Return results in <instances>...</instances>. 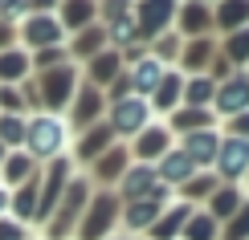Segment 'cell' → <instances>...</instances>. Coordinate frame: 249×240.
<instances>
[{"label":"cell","instance_id":"1","mask_svg":"<svg viewBox=\"0 0 249 240\" xmlns=\"http://www.w3.org/2000/svg\"><path fill=\"white\" fill-rule=\"evenodd\" d=\"M70 147H74V130H70L66 114H49V110L29 114V122H25V151L33 155L41 167L61 159V155H70Z\"/></svg>","mask_w":249,"mask_h":240},{"label":"cell","instance_id":"2","mask_svg":"<svg viewBox=\"0 0 249 240\" xmlns=\"http://www.w3.org/2000/svg\"><path fill=\"white\" fill-rule=\"evenodd\" d=\"M90 195H94V183H90L86 171H78L74 179H70L66 195H61V204L53 208V216L41 224V240H74L78 224H82V212H86V204H90Z\"/></svg>","mask_w":249,"mask_h":240},{"label":"cell","instance_id":"3","mask_svg":"<svg viewBox=\"0 0 249 240\" xmlns=\"http://www.w3.org/2000/svg\"><path fill=\"white\" fill-rule=\"evenodd\" d=\"M119 228H123V200L107 187H94L74 240H110V236H119Z\"/></svg>","mask_w":249,"mask_h":240},{"label":"cell","instance_id":"4","mask_svg":"<svg viewBox=\"0 0 249 240\" xmlns=\"http://www.w3.org/2000/svg\"><path fill=\"white\" fill-rule=\"evenodd\" d=\"M33 78H37V94H41V110L66 114L70 102H74V94H78V86H82V65L66 61V65L45 69V74H33Z\"/></svg>","mask_w":249,"mask_h":240},{"label":"cell","instance_id":"5","mask_svg":"<svg viewBox=\"0 0 249 240\" xmlns=\"http://www.w3.org/2000/svg\"><path fill=\"white\" fill-rule=\"evenodd\" d=\"M176 204V192L168 183H160L151 195H143V200H131V204H123V236H135L139 240V232L147 236L151 232V224L160 220L163 212Z\"/></svg>","mask_w":249,"mask_h":240},{"label":"cell","instance_id":"6","mask_svg":"<svg viewBox=\"0 0 249 240\" xmlns=\"http://www.w3.org/2000/svg\"><path fill=\"white\" fill-rule=\"evenodd\" d=\"M155 114H151V102L139 98V94H127V98H115L107 102V127L115 130L119 143H131L143 127H151Z\"/></svg>","mask_w":249,"mask_h":240},{"label":"cell","instance_id":"7","mask_svg":"<svg viewBox=\"0 0 249 240\" xmlns=\"http://www.w3.org/2000/svg\"><path fill=\"white\" fill-rule=\"evenodd\" d=\"M66 29H61L57 13H25L17 20V45L37 53V49H53V45H66Z\"/></svg>","mask_w":249,"mask_h":240},{"label":"cell","instance_id":"8","mask_svg":"<svg viewBox=\"0 0 249 240\" xmlns=\"http://www.w3.org/2000/svg\"><path fill=\"white\" fill-rule=\"evenodd\" d=\"M176 13H180V0H135L131 16H135V29H139V41L151 45L155 37L172 33L176 29Z\"/></svg>","mask_w":249,"mask_h":240},{"label":"cell","instance_id":"9","mask_svg":"<svg viewBox=\"0 0 249 240\" xmlns=\"http://www.w3.org/2000/svg\"><path fill=\"white\" fill-rule=\"evenodd\" d=\"M102 118H107V94L82 78V86H78V94H74V102H70V110H66L70 130L82 134V130H90V127H94V122H102Z\"/></svg>","mask_w":249,"mask_h":240},{"label":"cell","instance_id":"10","mask_svg":"<svg viewBox=\"0 0 249 240\" xmlns=\"http://www.w3.org/2000/svg\"><path fill=\"white\" fill-rule=\"evenodd\" d=\"M216 179L221 183H233V187H245L249 179V139H237V134H225L221 143V155H216Z\"/></svg>","mask_w":249,"mask_h":240},{"label":"cell","instance_id":"11","mask_svg":"<svg viewBox=\"0 0 249 240\" xmlns=\"http://www.w3.org/2000/svg\"><path fill=\"white\" fill-rule=\"evenodd\" d=\"M249 110V69H233L225 81H216V98H213V114L216 118H233V114Z\"/></svg>","mask_w":249,"mask_h":240},{"label":"cell","instance_id":"12","mask_svg":"<svg viewBox=\"0 0 249 240\" xmlns=\"http://www.w3.org/2000/svg\"><path fill=\"white\" fill-rule=\"evenodd\" d=\"M127 147H131V159H135V163H151V167H155V163L163 159V155H168V151L176 147V143H172L168 122H163V118H155L151 127H143L139 134H135Z\"/></svg>","mask_w":249,"mask_h":240},{"label":"cell","instance_id":"13","mask_svg":"<svg viewBox=\"0 0 249 240\" xmlns=\"http://www.w3.org/2000/svg\"><path fill=\"white\" fill-rule=\"evenodd\" d=\"M115 143H119V139H115V130H110V127H107V118H102V122H94L90 130L74 134V147H70V159H74V167H78V171H86V167L94 163L98 155H107L110 147H115Z\"/></svg>","mask_w":249,"mask_h":240},{"label":"cell","instance_id":"14","mask_svg":"<svg viewBox=\"0 0 249 240\" xmlns=\"http://www.w3.org/2000/svg\"><path fill=\"white\" fill-rule=\"evenodd\" d=\"M131 163H135V159H131V147H127V143H115L107 155H98V159L86 167V175H90V183H94V187H107V192H115L119 179L127 175V167H131Z\"/></svg>","mask_w":249,"mask_h":240},{"label":"cell","instance_id":"15","mask_svg":"<svg viewBox=\"0 0 249 240\" xmlns=\"http://www.w3.org/2000/svg\"><path fill=\"white\" fill-rule=\"evenodd\" d=\"M221 143H225V130H221V127H209V130L184 134L176 147L196 163V171H213V167H216V155H221Z\"/></svg>","mask_w":249,"mask_h":240},{"label":"cell","instance_id":"16","mask_svg":"<svg viewBox=\"0 0 249 240\" xmlns=\"http://www.w3.org/2000/svg\"><path fill=\"white\" fill-rule=\"evenodd\" d=\"M216 57H221V41H216L213 33H209V37H192V41H184L176 69H180V74H188V78H192V74H209Z\"/></svg>","mask_w":249,"mask_h":240},{"label":"cell","instance_id":"17","mask_svg":"<svg viewBox=\"0 0 249 240\" xmlns=\"http://www.w3.org/2000/svg\"><path fill=\"white\" fill-rule=\"evenodd\" d=\"M123 74H127V65H123V53H119V49H110V45L102 49V53H94L86 65H82V78H86L90 86H98L102 94L115 86Z\"/></svg>","mask_w":249,"mask_h":240},{"label":"cell","instance_id":"18","mask_svg":"<svg viewBox=\"0 0 249 240\" xmlns=\"http://www.w3.org/2000/svg\"><path fill=\"white\" fill-rule=\"evenodd\" d=\"M176 33H180L184 41L209 37V33H213V4H209V0H180V13H176Z\"/></svg>","mask_w":249,"mask_h":240},{"label":"cell","instance_id":"19","mask_svg":"<svg viewBox=\"0 0 249 240\" xmlns=\"http://www.w3.org/2000/svg\"><path fill=\"white\" fill-rule=\"evenodd\" d=\"M184 81H188V74H180V69H168V74H163V81L160 86H155V94H151V114L155 118H168V114H176L184 106Z\"/></svg>","mask_w":249,"mask_h":240},{"label":"cell","instance_id":"20","mask_svg":"<svg viewBox=\"0 0 249 240\" xmlns=\"http://www.w3.org/2000/svg\"><path fill=\"white\" fill-rule=\"evenodd\" d=\"M155 187H160V171H155L151 163H131L127 167V175L119 179L115 187V195L123 204H131V200H143V195H151Z\"/></svg>","mask_w":249,"mask_h":240},{"label":"cell","instance_id":"21","mask_svg":"<svg viewBox=\"0 0 249 240\" xmlns=\"http://www.w3.org/2000/svg\"><path fill=\"white\" fill-rule=\"evenodd\" d=\"M172 65H163L160 57H151V49H147V57L143 61H135V65L127 69V81H131V94H139V98H151L155 86L163 81V74H168Z\"/></svg>","mask_w":249,"mask_h":240},{"label":"cell","instance_id":"22","mask_svg":"<svg viewBox=\"0 0 249 240\" xmlns=\"http://www.w3.org/2000/svg\"><path fill=\"white\" fill-rule=\"evenodd\" d=\"M249 200V192H245V187H233V183H221V187H216V192L209 195V204H204V212H209L213 216V220L216 224H229L233 220V216L237 212H241V204Z\"/></svg>","mask_w":249,"mask_h":240},{"label":"cell","instance_id":"23","mask_svg":"<svg viewBox=\"0 0 249 240\" xmlns=\"http://www.w3.org/2000/svg\"><path fill=\"white\" fill-rule=\"evenodd\" d=\"M57 20H61V29H66V37H74L82 29L98 25V0H61Z\"/></svg>","mask_w":249,"mask_h":240},{"label":"cell","instance_id":"24","mask_svg":"<svg viewBox=\"0 0 249 240\" xmlns=\"http://www.w3.org/2000/svg\"><path fill=\"white\" fill-rule=\"evenodd\" d=\"M37 187H41V171L33 175L29 183H20L8 192V216H13L17 224H37Z\"/></svg>","mask_w":249,"mask_h":240},{"label":"cell","instance_id":"25","mask_svg":"<svg viewBox=\"0 0 249 240\" xmlns=\"http://www.w3.org/2000/svg\"><path fill=\"white\" fill-rule=\"evenodd\" d=\"M37 171H41V163H37L29 151H8L4 163H0V187H8V192H13V187L29 183Z\"/></svg>","mask_w":249,"mask_h":240},{"label":"cell","instance_id":"26","mask_svg":"<svg viewBox=\"0 0 249 240\" xmlns=\"http://www.w3.org/2000/svg\"><path fill=\"white\" fill-rule=\"evenodd\" d=\"M168 130L176 139H184V134H196V130H209V127H221V118H216L213 110H196V106H180L176 114H168Z\"/></svg>","mask_w":249,"mask_h":240},{"label":"cell","instance_id":"27","mask_svg":"<svg viewBox=\"0 0 249 240\" xmlns=\"http://www.w3.org/2000/svg\"><path fill=\"white\" fill-rule=\"evenodd\" d=\"M155 171H160V183H168L172 192H176V187H184V183H188L192 175H196V163H192L180 147H172L160 163H155Z\"/></svg>","mask_w":249,"mask_h":240},{"label":"cell","instance_id":"28","mask_svg":"<svg viewBox=\"0 0 249 240\" xmlns=\"http://www.w3.org/2000/svg\"><path fill=\"white\" fill-rule=\"evenodd\" d=\"M196 212L192 204H184V200H176L168 212L160 216V220L151 224V232H147V240H180L184 236V224H188V216Z\"/></svg>","mask_w":249,"mask_h":240},{"label":"cell","instance_id":"29","mask_svg":"<svg viewBox=\"0 0 249 240\" xmlns=\"http://www.w3.org/2000/svg\"><path fill=\"white\" fill-rule=\"evenodd\" d=\"M66 49H70V61H74V65H86L94 53L107 49V29H102V25L82 29V33H74V37L66 41Z\"/></svg>","mask_w":249,"mask_h":240},{"label":"cell","instance_id":"30","mask_svg":"<svg viewBox=\"0 0 249 240\" xmlns=\"http://www.w3.org/2000/svg\"><path fill=\"white\" fill-rule=\"evenodd\" d=\"M25 78H33V57H29V49H4L0 53V86H20Z\"/></svg>","mask_w":249,"mask_h":240},{"label":"cell","instance_id":"31","mask_svg":"<svg viewBox=\"0 0 249 240\" xmlns=\"http://www.w3.org/2000/svg\"><path fill=\"white\" fill-rule=\"evenodd\" d=\"M245 25H249V0H221V4H213V29H221V37L237 33Z\"/></svg>","mask_w":249,"mask_h":240},{"label":"cell","instance_id":"32","mask_svg":"<svg viewBox=\"0 0 249 240\" xmlns=\"http://www.w3.org/2000/svg\"><path fill=\"white\" fill-rule=\"evenodd\" d=\"M221 187V179H216V171H196L184 187H176V200H184V204H209V195Z\"/></svg>","mask_w":249,"mask_h":240},{"label":"cell","instance_id":"33","mask_svg":"<svg viewBox=\"0 0 249 240\" xmlns=\"http://www.w3.org/2000/svg\"><path fill=\"white\" fill-rule=\"evenodd\" d=\"M213 98H216V81L209 74H192L188 81H184V106L213 110Z\"/></svg>","mask_w":249,"mask_h":240},{"label":"cell","instance_id":"34","mask_svg":"<svg viewBox=\"0 0 249 240\" xmlns=\"http://www.w3.org/2000/svg\"><path fill=\"white\" fill-rule=\"evenodd\" d=\"M221 57L229 61L233 69H249V25L221 37Z\"/></svg>","mask_w":249,"mask_h":240},{"label":"cell","instance_id":"35","mask_svg":"<svg viewBox=\"0 0 249 240\" xmlns=\"http://www.w3.org/2000/svg\"><path fill=\"white\" fill-rule=\"evenodd\" d=\"M180 240H221V224H216L204 208H196V212L188 216V224H184Z\"/></svg>","mask_w":249,"mask_h":240},{"label":"cell","instance_id":"36","mask_svg":"<svg viewBox=\"0 0 249 240\" xmlns=\"http://www.w3.org/2000/svg\"><path fill=\"white\" fill-rule=\"evenodd\" d=\"M25 122L29 114H0V143L8 151H25Z\"/></svg>","mask_w":249,"mask_h":240},{"label":"cell","instance_id":"37","mask_svg":"<svg viewBox=\"0 0 249 240\" xmlns=\"http://www.w3.org/2000/svg\"><path fill=\"white\" fill-rule=\"evenodd\" d=\"M147 49H151V57H160V61H163V65H176V61H180V49H184V37L172 29V33L155 37Z\"/></svg>","mask_w":249,"mask_h":240},{"label":"cell","instance_id":"38","mask_svg":"<svg viewBox=\"0 0 249 240\" xmlns=\"http://www.w3.org/2000/svg\"><path fill=\"white\" fill-rule=\"evenodd\" d=\"M29 57H33V74H45V69L66 65V61H70V49H66V45H53V49H37V53H29Z\"/></svg>","mask_w":249,"mask_h":240},{"label":"cell","instance_id":"39","mask_svg":"<svg viewBox=\"0 0 249 240\" xmlns=\"http://www.w3.org/2000/svg\"><path fill=\"white\" fill-rule=\"evenodd\" d=\"M221 240H249V200L241 204V212L221 228Z\"/></svg>","mask_w":249,"mask_h":240},{"label":"cell","instance_id":"40","mask_svg":"<svg viewBox=\"0 0 249 240\" xmlns=\"http://www.w3.org/2000/svg\"><path fill=\"white\" fill-rule=\"evenodd\" d=\"M0 114H29L25 98H20V86H0Z\"/></svg>","mask_w":249,"mask_h":240},{"label":"cell","instance_id":"41","mask_svg":"<svg viewBox=\"0 0 249 240\" xmlns=\"http://www.w3.org/2000/svg\"><path fill=\"white\" fill-rule=\"evenodd\" d=\"M0 240H33V232H29L25 224H17L13 216H4V220H0Z\"/></svg>","mask_w":249,"mask_h":240},{"label":"cell","instance_id":"42","mask_svg":"<svg viewBox=\"0 0 249 240\" xmlns=\"http://www.w3.org/2000/svg\"><path fill=\"white\" fill-rule=\"evenodd\" d=\"M225 134L249 139V110H245V114H233V118H225Z\"/></svg>","mask_w":249,"mask_h":240},{"label":"cell","instance_id":"43","mask_svg":"<svg viewBox=\"0 0 249 240\" xmlns=\"http://www.w3.org/2000/svg\"><path fill=\"white\" fill-rule=\"evenodd\" d=\"M13 45H17V25L0 16V53H4V49H13Z\"/></svg>","mask_w":249,"mask_h":240},{"label":"cell","instance_id":"44","mask_svg":"<svg viewBox=\"0 0 249 240\" xmlns=\"http://www.w3.org/2000/svg\"><path fill=\"white\" fill-rule=\"evenodd\" d=\"M61 0H29V13H57Z\"/></svg>","mask_w":249,"mask_h":240},{"label":"cell","instance_id":"45","mask_svg":"<svg viewBox=\"0 0 249 240\" xmlns=\"http://www.w3.org/2000/svg\"><path fill=\"white\" fill-rule=\"evenodd\" d=\"M8 216V187H0V220Z\"/></svg>","mask_w":249,"mask_h":240},{"label":"cell","instance_id":"46","mask_svg":"<svg viewBox=\"0 0 249 240\" xmlns=\"http://www.w3.org/2000/svg\"><path fill=\"white\" fill-rule=\"evenodd\" d=\"M4 155H8V147H4V143H0V163H4Z\"/></svg>","mask_w":249,"mask_h":240},{"label":"cell","instance_id":"47","mask_svg":"<svg viewBox=\"0 0 249 240\" xmlns=\"http://www.w3.org/2000/svg\"><path fill=\"white\" fill-rule=\"evenodd\" d=\"M110 240H135V236H110Z\"/></svg>","mask_w":249,"mask_h":240},{"label":"cell","instance_id":"48","mask_svg":"<svg viewBox=\"0 0 249 240\" xmlns=\"http://www.w3.org/2000/svg\"><path fill=\"white\" fill-rule=\"evenodd\" d=\"M209 4H221V0H209Z\"/></svg>","mask_w":249,"mask_h":240},{"label":"cell","instance_id":"49","mask_svg":"<svg viewBox=\"0 0 249 240\" xmlns=\"http://www.w3.org/2000/svg\"><path fill=\"white\" fill-rule=\"evenodd\" d=\"M245 192H249V179H245Z\"/></svg>","mask_w":249,"mask_h":240}]
</instances>
